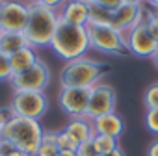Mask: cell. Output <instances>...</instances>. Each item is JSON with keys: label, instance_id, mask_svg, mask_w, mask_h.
<instances>
[{"label": "cell", "instance_id": "cell-1", "mask_svg": "<svg viewBox=\"0 0 158 156\" xmlns=\"http://www.w3.org/2000/svg\"><path fill=\"white\" fill-rule=\"evenodd\" d=\"M28 11H30L28 26L23 32L28 41V47H32V48L34 47H50L54 30L60 21V13H56V10H50L48 6H45L41 0L28 4Z\"/></svg>", "mask_w": 158, "mask_h": 156}, {"label": "cell", "instance_id": "cell-2", "mask_svg": "<svg viewBox=\"0 0 158 156\" xmlns=\"http://www.w3.org/2000/svg\"><path fill=\"white\" fill-rule=\"evenodd\" d=\"M50 47L54 48V52L69 61H74L78 58H84L86 50L89 48V37H88V30L82 26H73L63 23L61 19L58 21V26L54 30Z\"/></svg>", "mask_w": 158, "mask_h": 156}, {"label": "cell", "instance_id": "cell-3", "mask_svg": "<svg viewBox=\"0 0 158 156\" xmlns=\"http://www.w3.org/2000/svg\"><path fill=\"white\" fill-rule=\"evenodd\" d=\"M43 126L35 119H26V117H13L8 125H4L2 138L10 141L17 150L35 156L39 150V145L43 141Z\"/></svg>", "mask_w": 158, "mask_h": 156}, {"label": "cell", "instance_id": "cell-4", "mask_svg": "<svg viewBox=\"0 0 158 156\" xmlns=\"http://www.w3.org/2000/svg\"><path fill=\"white\" fill-rule=\"evenodd\" d=\"M106 65L88 60V58H78L74 61H69L63 65L60 72V86L63 88H86L91 89L99 84L102 78Z\"/></svg>", "mask_w": 158, "mask_h": 156}, {"label": "cell", "instance_id": "cell-5", "mask_svg": "<svg viewBox=\"0 0 158 156\" xmlns=\"http://www.w3.org/2000/svg\"><path fill=\"white\" fill-rule=\"evenodd\" d=\"M88 37H89V47L110 54V56H123L128 52L127 39L121 32L114 30L112 26H102V24H88Z\"/></svg>", "mask_w": 158, "mask_h": 156}, {"label": "cell", "instance_id": "cell-6", "mask_svg": "<svg viewBox=\"0 0 158 156\" xmlns=\"http://www.w3.org/2000/svg\"><path fill=\"white\" fill-rule=\"evenodd\" d=\"M10 108L13 110L15 117L39 121L48 108V99L45 97V93L39 91H17L13 93Z\"/></svg>", "mask_w": 158, "mask_h": 156}, {"label": "cell", "instance_id": "cell-7", "mask_svg": "<svg viewBox=\"0 0 158 156\" xmlns=\"http://www.w3.org/2000/svg\"><path fill=\"white\" fill-rule=\"evenodd\" d=\"M50 82V69L47 67L45 61L37 60L28 71L15 74L11 78V88L17 91H39L45 93V88Z\"/></svg>", "mask_w": 158, "mask_h": 156}, {"label": "cell", "instance_id": "cell-8", "mask_svg": "<svg viewBox=\"0 0 158 156\" xmlns=\"http://www.w3.org/2000/svg\"><path fill=\"white\" fill-rule=\"evenodd\" d=\"M115 89L110 86V84H97L91 88V93H89V104H88V112H86V117L88 119H97L101 115H108V113H114L115 112Z\"/></svg>", "mask_w": 158, "mask_h": 156}, {"label": "cell", "instance_id": "cell-9", "mask_svg": "<svg viewBox=\"0 0 158 156\" xmlns=\"http://www.w3.org/2000/svg\"><path fill=\"white\" fill-rule=\"evenodd\" d=\"M28 6L19 2H0V32L23 34L28 26Z\"/></svg>", "mask_w": 158, "mask_h": 156}, {"label": "cell", "instance_id": "cell-10", "mask_svg": "<svg viewBox=\"0 0 158 156\" xmlns=\"http://www.w3.org/2000/svg\"><path fill=\"white\" fill-rule=\"evenodd\" d=\"M139 23H143V6H141V2H138V0H123L121 6L112 13V24L110 26L125 35V32L128 34Z\"/></svg>", "mask_w": 158, "mask_h": 156}, {"label": "cell", "instance_id": "cell-11", "mask_svg": "<svg viewBox=\"0 0 158 156\" xmlns=\"http://www.w3.org/2000/svg\"><path fill=\"white\" fill-rule=\"evenodd\" d=\"M89 93L91 89H86V88H63L58 95V102L61 110L67 115H71L73 119L86 117L88 104H89Z\"/></svg>", "mask_w": 158, "mask_h": 156}, {"label": "cell", "instance_id": "cell-12", "mask_svg": "<svg viewBox=\"0 0 158 156\" xmlns=\"http://www.w3.org/2000/svg\"><path fill=\"white\" fill-rule=\"evenodd\" d=\"M125 39H127L128 52H132L134 56H139V58H152V54L158 48V43L151 37V34L147 32L143 23L134 26Z\"/></svg>", "mask_w": 158, "mask_h": 156}, {"label": "cell", "instance_id": "cell-13", "mask_svg": "<svg viewBox=\"0 0 158 156\" xmlns=\"http://www.w3.org/2000/svg\"><path fill=\"white\" fill-rule=\"evenodd\" d=\"M60 19L63 23H67V24L86 28L89 24V6H88V2H84V0H76V2L63 4Z\"/></svg>", "mask_w": 158, "mask_h": 156}, {"label": "cell", "instance_id": "cell-14", "mask_svg": "<svg viewBox=\"0 0 158 156\" xmlns=\"http://www.w3.org/2000/svg\"><path fill=\"white\" fill-rule=\"evenodd\" d=\"M69 136H73V139L82 145L86 141H91L93 136H95V128H93V121L88 119V117H76V119H71L65 128H63Z\"/></svg>", "mask_w": 158, "mask_h": 156}, {"label": "cell", "instance_id": "cell-15", "mask_svg": "<svg viewBox=\"0 0 158 156\" xmlns=\"http://www.w3.org/2000/svg\"><path fill=\"white\" fill-rule=\"evenodd\" d=\"M93 128H95V134H104V136L119 139V136L125 130V123H123L121 115H117L114 112V113L101 115V117L93 119Z\"/></svg>", "mask_w": 158, "mask_h": 156}, {"label": "cell", "instance_id": "cell-16", "mask_svg": "<svg viewBox=\"0 0 158 156\" xmlns=\"http://www.w3.org/2000/svg\"><path fill=\"white\" fill-rule=\"evenodd\" d=\"M35 61H37V56H35V50H34L32 47L21 48L19 52L11 54V56H10V63H11L13 76H15V74H21V72H24V71H28Z\"/></svg>", "mask_w": 158, "mask_h": 156}, {"label": "cell", "instance_id": "cell-17", "mask_svg": "<svg viewBox=\"0 0 158 156\" xmlns=\"http://www.w3.org/2000/svg\"><path fill=\"white\" fill-rule=\"evenodd\" d=\"M26 47H28V41H26L24 34H19V32H2L0 34V52L6 56H11Z\"/></svg>", "mask_w": 158, "mask_h": 156}, {"label": "cell", "instance_id": "cell-18", "mask_svg": "<svg viewBox=\"0 0 158 156\" xmlns=\"http://www.w3.org/2000/svg\"><path fill=\"white\" fill-rule=\"evenodd\" d=\"M88 6H89V24H102V26L112 24V13L99 4V0H88Z\"/></svg>", "mask_w": 158, "mask_h": 156}, {"label": "cell", "instance_id": "cell-19", "mask_svg": "<svg viewBox=\"0 0 158 156\" xmlns=\"http://www.w3.org/2000/svg\"><path fill=\"white\" fill-rule=\"evenodd\" d=\"M60 149L56 147V132L52 130H45L43 134V141L39 145V150L35 156H58Z\"/></svg>", "mask_w": 158, "mask_h": 156}, {"label": "cell", "instance_id": "cell-20", "mask_svg": "<svg viewBox=\"0 0 158 156\" xmlns=\"http://www.w3.org/2000/svg\"><path fill=\"white\" fill-rule=\"evenodd\" d=\"M91 141H93V145H95V149L99 150L101 156H104V154H108V152H112L119 147L115 138H110V136H104V134H95Z\"/></svg>", "mask_w": 158, "mask_h": 156}, {"label": "cell", "instance_id": "cell-21", "mask_svg": "<svg viewBox=\"0 0 158 156\" xmlns=\"http://www.w3.org/2000/svg\"><path fill=\"white\" fill-rule=\"evenodd\" d=\"M56 147L60 150H71V152H76L78 149V143L73 139V136H69L65 130H58L56 132Z\"/></svg>", "mask_w": 158, "mask_h": 156}, {"label": "cell", "instance_id": "cell-22", "mask_svg": "<svg viewBox=\"0 0 158 156\" xmlns=\"http://www.w3.org/2000/svg\"><path fill=\"white\" fill-rule=\"evenodd\" d=\"M143 102H145L147 110H158V82L151 84V86L145 89Z\"/></svg>", "mask_w": 158, "mask_h": 156}, {"label": "cell", "instance_id": "cell-23", "mask_svg": "<svg viewBox=\"0 0 158 156\" xmlns=\"http://www.w3.org/2000/svg\"><path fill=\"white\" fill-rule=\"evenodd\" d=\"M143 24H145L147 32L151 34V37L158 43V11H149L143 19Z\"/></svg>", "mask_w": 158, "mask_h": 156}, {"label": "cell", "instance_id": "cell-24", "mask_svg": "<svg viewBox=\"0 0 158 156\" xmlns=\"http://www.w3.org/2000/svg\"><path fill=\"white\" fill-rule=\"evenodd\" d=\"M13 78V71H11V63H10V56L0 52V82H11Z\"/></svg>", "mask_w": 158, "mask_h": 156}, {"label": "cell", "instance_id": "cell-25", "mask_svg": "<svg viewBox=\"0 0 158 156\" xmlns=\"http://www.w3.org/2000/svg\"><path fill=\"white\" fill-rule=\"evenodd\" d=\"M145 125L152 134H158V110H147L145 113Z\"/></svg>", "mask_w": 158, "mask_h": 156}, {"label": "cell", "instance_id": "cell-26", "mask_svg": "<svg viewBox=\"0 0 158 156\" xmlns=\"http://www.w3.org/2000/svg\"><path fill=\"white\" fill-rule=\"evenodd\" d=\"M76 156H101V154H99V150L95 149L93 141H86V143H82V145H78Z\"/></svg>", "mask_w": 158, "mask_h": 156}, {"label": "cell", "instance_id": "cell-27", "mask_svg": "<svg viewBox=\"0 0 158 156\" xmlns=\"http://www.w3.org/2000/svg\"><path fill=\"white\" fill-rule=\"evenodd\" d=\"M121 2H123V0H99V4H101L104 10H108L110 13H114V11L121 6Z\"/></svg>", "mask_w": 158, "mask_h": 156}, {"label": "cell", "instance_id": "cell-28", "mask_svg": "<svg viewBox=\"0 0 158 156\" xmlns=\"http://www.w3.org/2000/svg\"><path fill=\"white\" fill-rule=\"evenodd\" d=\"M13 150H17L10 141H6L4 138H0V156H10Z\"/></svg>", "mask_w": 158, "mask_h": 156}, {"label": "cell", "instance_id": "cell-29", "mask_svg": "<svg viewBox=\"0 0 158 156\" xmlns=\"http://www.w3.org/2000/svg\"><path fill=\"white\" fill-rule=\"evenodd\" d=\"M13 117H15V113H13V110L10 106L8 108H0V121H2V125H8Z\"/></svg>", "mask_w": 158, "mask_h": 156}, {"label": "cell", "instance_id": "cell-30", "mask_svg": "<svg viewBox=\"0 0 158 156\" xmlns=\"http://www.w3.org/2000/svg\"><path fill=\"white\" fill-rule=\"evenodd\" d=\"M147 156H158V139H154L149 149H147Z\"/></svg>", "mask_w": 158, "mask_h": 156}, {"label": "cell", "instance_id": "cell-31", "mask_svg": "<svg viewBox=\"0 0 158 156\" xmlns=\"http://www.w3.org/2000/svg\"><path fill=\"white\" fill-rule=\"evenodd\" d=\"M104 156H125V152H123V150L117 147L115 150H112V152H108V154H104Z\"/></svg>", "mask_w": 158, "mask_h": 156}, {"label": "cell", "instance_id": "cell-32", "mask_svg": "<svg viewBox=\"0 0 158 156\" xmlns=\"http://www.w3.org/2000/svg\"><path fill=\"white\" fill-rule=\"evenodd\" d=\"M58 156H76V152H71V150H60Z\"/></svg>", "mask_w": 158, "mask_h": 156}, {"label": "cell", "instance_id": "cell-33", "mask_svg": "<svg viewBox=\"0 0 158 156\" xmlns=\"http://www.w3.org/2000/svg\"><path fill=\"white\" fill-rule=\"evenodd\" d=\"M152 61H154V67L158 69V48H156V52L152 54Z\"/></svg>", "mask_w": 158, "mask_h": 156}, {"label": "cell", "instance_id": "cell-34", "mask_svg": "<svg viewBox=\"0 0 158 156\" xmlns=\"http://www.w3.org/2000/svg\"><path fill=\"white\" fill-rule=\"evenodd\" d=\"M10 156H28V154H24V152H21V150H13Z\"/></svg>", "mask_w": 158, "mask_h": 156}, {"label": "cell", "instance_id": "cell-35", "mask_svg": "<svg viewBox=\"0 0 158 156\" xmlns=\"http://www.w3.org/2000/svg\"><path fill=\"white\" fill-rule=\"evenodd\" d=\"M2 130H4V125H2V121H0V138H2Z\"/></svg>", "mask_w": 158, "mask_h": 156}]
</instances>
